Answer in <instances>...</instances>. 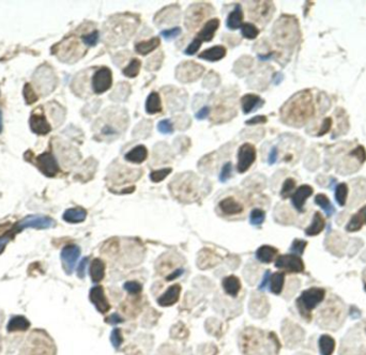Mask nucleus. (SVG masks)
<instances>
[{"instance_id": "55", "label": "nucleus", "mask_w": 366, "mask_h": 355, "mask_svg": "<svg viewBox=\"0 0 366 355\" xmlns=\"http://www.w3.org/2000/svg\"><path fill=\"white\" fill-rule=\"evenodd\" d=\"M209 113H210V107L204 106V107L201 108V110H198V112L195 115V117H196L197 120H203V119H206L208 117Z\"/></svg>"}, {"instance_id": "61", "label": "nucleus", "mask_w": 366, "mask_h": 355, "mask_svg": "<svg viewBox=\"0 0 366 355\" xmlns=\"http://www.w3.org/2000/svg\"><path fill=\"white\" fill-rule=\"evenodd\" d=\"M9 242V237H0V254H1L3 251L5 246H7V244Z\"/></svg>"}, {"instance_id": "37", "label": "nucleus", "mask_w": 366, "mask_h": 355, "mask_svg": "<svg viewBox=\"0 0 366 355\" xmlns=\"http://www.w3.org/2000/svg\"><path fill=\"white\" fill-rule=\"evenodd\" d=\"M290 26H291V24H290V25H289V24H285V21H284V24H283V25L280 24L279 29L284 31L285 29H288V28H289ZM296 32H297V31H292V32H281V31H275V33L277 35V37H279V40H277V41H279V42H282V43H285V42L289 43L291 40H293V37H295V33H296Z\"/></svg>"}, {"instance_id": "49", "label": "nucleus", "mask_w": 366, "mask_h": 355, "mask_svg": "<svg viewBox=\"0 0 366 355\" xmlns=\"http://www.w3.org/2000/svg\"><path fill=\"white\" fill-rule=\"evenodd\" d=\"M162 37H164L166 40H173V39H176L177 37H179L181 35V28L180 27H175V28H171L168 30H163L161 32Z\"/></svg>"}, {"instance_id": "14", "label": "nucleus", "mask_w": 366, "mask_h": 355, "mask_svg": "<svg viewBox=\"0 0 366 355\" xmlns=\"http://www.w3.org/2000/svg\"><path fill=\"white\" fill-rule=\"evenodd\" d=\"M30 127L33 133L38 135H46L52 131V126L48 123L43 114L33 113L30 118Z\"/></svg>"}, {"instance_id": "3", "label": "nucleus", "mask_w": 366, "mask_h": 355, "mask_svg": "<svg viewBox=\"0 0 366 355\" xmlns=\"http://www.w3.org/2000/svg\"><path fill=\"white\" fill-rule=\"evenodd\" d=\"M203 73V68L193 61L181 63L177 68L176 76L182 82H192L198 79Z\"/></svg>"}, {"instance_id": "41", "label": "nucleus", "mask_w": 366, "mask_h": 355, "mask_svg": "<svg viewBox=\"0 0 366 355\" xmlns=\"http://www.w3.org/2000/svg\"><path fill=\"white\" fill-rule=\"evenodd\" d=\"M296 188V181L291 179V178H289V179H287L284 184H283V187H282V191H281V196L282 198H288L290 197L291 194H293V191H295Z\"/></svg>"}, {"instance_id": "60", "label": "nucleus", "mask_w": 366, "mask_h": 355, "mask_svg": "<svg viewBox=\"0 0 366 355\" xmlns=\"http://www.w3.org/2000/svg\"><path fill=\"white\" fill-rule=\"evenodd\" d=\"M277 155H279V152H277V148L274 147V148H272V150H271V152L269 154V158H268V163L270 165H273L276 162Z\"/></svg>"}, {"instance_id": "15", "label": "nucleus", "mask_w": 366, "mask_h": 355, "mask_svg": "<svg viewBox=\"0 0 366 355\" xmlns=\"http://www.w3.org/2000/svg\"><path fill=\"white\" fill-rule=\"evenodd\" d=\"M196 7H191L186 15V26L188 29H194L202 23L203 20L206 18L207 14L204 12L202 4H195Z\"/></svg>"}, {"instance_id": "39", "label": "nucleus", "mask_w": 366, "mask_h": 355, "mask_svg": "<svg viewBox=\"0 0 366 355\" xmlns=\"http://www.w3.org/2000/svg\"><path fill=\"white\" fill-rule=\"evenodd\" d=\"M264 218L265 213L262 209H254L249 214V223L253 226H260L264 221Z\"/></svg>"}, {"instance_id": "18", "label": "nucleus", "mask_w": 366, "mask_h": 355, "mask_svg": "<svg viewBox=\"0 0 366 355\" xmlns=\"http://www.w3.org/2000/svg\"><path fill=\"white\" fill-rule=\"evenodd\" d=\"M220 27V20L218 19H212L207 21L206 25L203 27V29L198 32L197 38L202 41L210 42L213 39L215 31Z\"/></svg>"}, {"instance_id": "56", "label": "nucleus", "mask_w": 366, "mask_h": 355, "mask_svg": "<svg viewBox=\"0 0 366 355\" xmlns=\"http://www.w3.org/2000/svg\"><path fill=\"white\" fill-rule=\"evenodd\" d=\"M270 277H271V272L268 270L265 271V273L264 275V278H263V281L260 282L259 284V287L258 289L259 290H264L265 287H267L269 285V281H270Z\"/></svg>"}, {"instance_id": "43", "label": "nucleus", "mask_w": 366, "mask_h": 355, "mask_svg": "<svg viewBox=\"0 0 366 355\" xmlns=\"http://www.w3.org/2000/svg\"><path fill=\"white\" fill-rule=\"evenodd\" d=\"M99 37L100 33L98 30H94L90 33H87L81 37V40L87 46H96L99 42Z\"/></svg>"}, {"instance_id": "63", "label": "nucleus", "mask_w": 366, "mask_h": 355, "mask_svg": "<svg viewBox=\"0 0 366 355\" xmlns=\"http://www.w3.org/2000/svg\"><path fill=\"white\" fill-rule=\"evenodd\" d=\"M2 131V115L1 112H0V133Z\"/></svg>"}, {"instance_id": "11", "label": "nucleus", "mask_w": 366, "mask_h": 355, "mask_svg": "<svg viewBox=\"0 0 366 355\" xmlns=\"http://www.w3.org/2000/svg\"><path fill=\"white\" fill-rule=\"evenodd\" d=\"M89 298L99 313L106 314L109 312L110 305L102 286H94L89 292Z\"/></svg>"}, {"instance_id": "29", "label": "nucleus", "mask_w": 366, "mask_h": 355, "mask_svg": "<svg viewBox=\"0 0 366 355\" xmlns=\"http://www.w3.org/2000/svg\"><path fill=\"white\" fill-rule=\"evenodd\" d=\"M160 45V39L158 37H154L148 41H142L137 43L135 45V49L138 54L146 56L149 53L154 51L155 48Z\"/></svg>"}, {"instance_id": "52", "label": "nucleus", "mask_w": 366, "mask_h": 355, "mask_svg": "<svg viewBox=\"0 0 366 355\" xmlns=\"http://www.w3.org/2000/svg\"><path fill=\"white\" fill-rule=\"evenodd\" d=\"M124 321V319L121 317V316L117 313L115 314H112L110 316H108V317L105 319V322L110 324V325H116V324H120Z\"/></svg>"}, {"instance_id": "33", "label": "nucleus", "mask_w": 366, "mask_h": 355, "mask_svg": "<svg viewBox=\"0 0 366 355\" xmlns=\"http://www.w3.org/2000/svg\"><path fill=\"white\" fill-rule=\"evenodd\" d=\"M259 5L254 9L253 12L249 14V18H253L255 20H262L264 18H268L270 14L271 3L269 2H258Z\"/></svg>"}, {"instance_id": "20", "label": "nucleus", "mask_w": 366, "mask_h": 355, "mask_svg": "<svg viewBox=\"0 0 366 355\" xmlns=\"http://www.w3.org/2000/svg\"><path fill=\"white\" fill-rule=\"evenodd\" d=\"M105 269H106V265H105V262L103 260L99 258L93 259L89 268L91 280L93 282H100L103 280L105 277Z\"/></svg>"}, {"instance_id": "38", "label": "nucleus", "mask_w": 366, "mask_h": 355, "mask_svg": "<svg viewBox=\"0 0 366 355\" xmlns=\"http://www.w3.org/2000/svg\"><path fill=\"white\" fill-rule=\"evenodd\" d=\"M241 33L242 36L245 39H249V40H253V39H256L259 30L251 23H245L243 24L241 27Z\"/></svg>"}, {"instance_id": "30", "label": "nucleus", "mask_w": 366, "mask_h": 355, "mask_svg": "<svg viewBox=\"0 0 366 355\" xmlns=\"http://www.w3.org/2000/svg\"><path fill=\"white\" fill-rule=\"evenodd\" d=\"M146 112L150 115H154L162 112V104L159 93L152 92L149 94L146 102Z\"/></svg>"}, {"instance_id": "2", "label": "nucleus", "mask_w": 366, "mask_h": 355, "mask_svg": "<svg viewBox=\"0 0 366 355\" xmlns=\"http://www.w3.org/2000/svg\"><path fill=\"white\" fill-rule=\"evenodd\" d=\"M325 296V289L318 287L309 288L301 293V296L297 299V307L305 320L309 321L312 319V312L320 303H323Z\"/></svg>"}, {"instance_id": "4", "label": "nucleus", "mask_w": 366, "mask_h": 355, "mask_svg": "<svg viewBox=\"0 0 366 355\" xmlns=\"http://www.w3.org/2000/svg\"><path fill=\"white\" fill-rule=\"evenodd\" d=\"M35 80L37 87L43 94H48L54 90L56 86V77L51 69L47 66H41L39 68L35 74Z\"/></svg>"}, {"instance_id": "7", "label": "nucleus", "mask_w": 366, "mask_h": 355, "mask_svg": "<svg viewBox=\"0 0 366 355\" xmlns=\"http://www.w3.org/2000/svg\"><path fill=\"white\" fill-rule=\"evenodd\" d=\"M256 159V149L251 143H244L238 152L237 168L240 174H244L249 169Z\"/></svg>"}, {"instance_id": "13", "label": "nucleus", "mask_w": 366, "mask_h": 355, "mask_svg": "<svg viewBox=\"0 0 366 355\" xmlns=\"http://www.w3.org/2000/svg\"><path fill=\"white\" fill-rule=\"evenodd\" d=\"M180 293H181V286L178 284L173 285V286H170L168 289L157 299V302L160 306H162V307L173 306V305H175L179 301Z\"/></svg>"}, {"instance_id": "5", "label": "nucleus", "mask_w": 366, "mask_h": 355, "mask_svg": "<svg viewBox=\"0 0 366 355\" xmlns=\"http://www.w3.org/2000/svg\"><path fill=\"white\" fill-rule=\"evenodd\" d=\"M277 269L286 271L288 273H302L304 271V263L300 256L293 254H287L279 256L275 261Z\"/></svg>"}, {"instance_id": "19", "label": "nucleus", "mask_w": 366, "mask_h": 355, "mask_svg": "<svg viewBox=\"0 0 366 355\" xmlns=\"http://www.w3.org/2000/svg\"><path fill=\"white\" fill-rule=\"evenodd\" d=\"M222 285H223V289L226 295H228L232 297H236L238 295H239V292L241 290L240 279L235 275L225 277V278L223 279V282H222Z\"/></svg>"}, {"instance_id": "47", "label": "nucleus", "mask_w": 366, "mask_h": 355, "mask_svg": "<svg viewBox=\"0 0 366 355\" xmlns=\"http://www.w3.org/2000/svg\"><path fill=\"white\" fill-rule=\"evenodd\" d=\"M158 130L162 133V134H171L174 132V126L173 123L167 119L160 121L158 125Z\"/></svg>"}, {"instance_id": "62", "label": "nucleus", "mask_w": 366, "mask_h": 355, "mask_svg": "<svg viewBox=\"0 0 366 355\" xmlns=\"http://www.w3.org/2000/svg\"><path fill=\"white\" fill-rule=\"evenodd\" d=\"M359 214L361 215V217L363 218L364 224H366V204H365V206L361 210L359 211Z\"/></svg>"}, {"instance_id": "21", "label": "nucleus", "mask_w": 366, "mask_h": 355, "mask_svg": "<svg viewBox=\"0 0 366 355\" xmlns=\"http://www.w3.org/2000/svg\"><path fill=\"white\" fill-rule=\"evenodd\" d=\"M148 157V150L145 146H137L134 149H132L131 151L127 152L124 155V158L127 162L133 163V164H142L145 162Z\"/></svg>"}, {"instance_id": "59", "label": "nucleus", "mask_w": 366, "mask_h": 355, "mask_svg": "<svg viewBox=\"0 0 366 355\" xmlns=\"http://www.w3.org/2000/svg\"><path fill=\"white\" fill-rule=\"evenodd\" d=\"M183 273H184V270H183V269H177L176 271L171 272V273L169 275L166 276V280H167V281L174 280L176 278H178V277H180Z\"/></svg>"}, {"instance_id": "8", "label": "nucleus", "mask_w": 366, "mask_h": 355, "mask_svg": "<svg viewBox=\"0 0 366 355\" xmlns=\"http://www.w3.org/2000/svg\"><path fill=\"white\" fill-rule=\"evenodd\" d=\"M113 75L112 71L108 68H101L94 73L92 77V89L93 91L101 94L112 87Z\"/></svg>"}, {"instance_id": "51", "label": "nucleus", "mask_w": 366, "mask_h": 355, "mask_svg": "<svg viewBox=\"0 0 366 355\" xmlns=\"http://www.w3.org/2000/svg\"><path fill=\"white\" fill-rule=\"evenodd\" d=\"M24 97H25V99L26 102L28 104H31L33 102L37 101L38 97L36 96V93L33 92L32 88L30 87V85H26L25 88H24Z\"/></svg>"}, {"instance_id": "24", "label": "nucleus", "mask_w": 366, "mask_h": 355, "mask_svg": "<svg viewBox=\"0 0 366 355\" xmlns=\"http://www.w3.org/2000/svg\"><path fill=\"white\" fill-rule=\"evenodd\" d=\"M87 217V212L82 208H72L68 209L63 213V219L66 223L70 224H79L84 221Z\"/></svg>"}, {"instance_id": "44", "label": "nucleus", "mask_w": 366, "mask_h": 355, "mask_svg": "<svg viewBox=\"0 0 366 355\" xmlns=\"http://www.w3.org/2000/svg\"><path fill=\"white\" fill-rule=\"evenodd\" d=\"M306 245H307V242L306 241L298 240V238H297V240L293 241L292 244H291L290 252L293 255H297V256H301V255L304 253L305 247H306Z\"/></svg>"}, {"instance_id": "28", "label": "nucleus", "mask_w": 366, "mask_h": 355, "mask_svg": "<svg viewBox=\"0 0 366 355\" xmlns=\"http://www.w3.org/2000/svg\"><path fill=\"white\" fill-rule=\"evenodd\" d=\"M269 282H270L269 284L270 291L276 296L281 295L283 291V288H284L285 274L282 273V272H276V273L271 275Z\"/></svg>"}, {"instance_id": "48", "label": "nucleus", "mask_w": 366, "mask_h": 355, "mask_svg": "<svg viewBox=\"0 0 366 355\" xmlns=\"http://www.w3.org/2000/svg\"><path fill=\"white\" fill-rule=\"evenodd\" d=\"M201 46H202V40H199V39L196 37L192 41L190 45L187 46V48H185L184 53H185V55H187V56H192V55L197 53V51L199 48H201Z\"/></svg>"}, {"instance_id": "26", "label": "nucleus", "mask_w": 366, "mask_h": 355, "mask_svg": "<svg viewBox=\"0 0 366 355\" xmlns=\"http://www.w3.org/2000/svg\"><path fill=\"white\" fill-rule=\"evenodd\" d=\"M325 220L324 218V216L321 215L320 212H316L314 214L312 224H310L307 228L305 229V235L308 237L317 236L325 229Z\"/></svg>"}, {"instance_id": "16", "label": "nucleus", "mask_w": 366, "mask_h": 355, "mask_svg": "<svg viewBox=\"0 0 366 355\" xmlns=\"http://www.w3.org/2000/svg\"><path fill=\"white\" fill-rule=\"evenodd\" d=\"M219 209L225 215L232 216L243 212V206L234 197H226L219 203Z\"/></svg>"}, {"instance_id": "6", "label": "nucleus", "mask_w": 366, "mask_h": 355, "mask_svg": "<svg viewBox=\"0 0 366 355\" xmlns=\"http://www.w3.org/2000/svg\"><path fill=\"white\" fill-rule=\"evenodd\" d=\"M55 226L53 218L44 215H30L21 219L16 225V230H23L26 228H36V229H48Z\"/></svg>"}, {"instance_id": "54", "label": "nucleus", "mask_w": 366, "mask_h": 355, "mask_svg": "<svg viewBox=\"0 0 366 355\" xmlns=\"http://www.w3.org/2000/svg\"><path fill=\"white\" fill-rule=\"evenodd\" d=\"M351 155H353V157H357L359 159H361L362 162H364V160L366 159V153L363 147H359L356 150H353V151L351 152Z\"/></svg>"}, {"instance_id": "53", "label": "nucleus", "mask_w": 366, "mask_h": 355, "mask_svg": "<svg viewBox=\"0 0 366 355\" xmlns=\"http://www.w3.org/2000/svg\"><path fill=\"white\" fill-rule=\"evenodd\" d=\"M101 134L104 135V136H113L115 134H117V131L115 130V127H113L112 125L109 124H105L102 130H101Z\"/></svg>"}, {"instance_id": "42", "label": "nucleus", "mask_w": 366, "mask_h": 355, "mask_svg": "<svg viewBox=\"0 0 366 355\" xmlns=\"http://www.w3.org/2000/svg\"><path fill=\"white\" fill-rule=\"evenodd\" d=\"M171 168H163L159 170H154L150 174V180L154 183L162 182L166 177L171 174Z\"/></svg>"}, {"instance_id": "35", "label": "nucleus", "mask_w": 366, "mask_h": 355, "mask_svg": "<svg viewBox=\"0 0 366 355\" xmlns=\"http://www.w3.org/2000/svg\"><path fill=\"white\" fill-rule=\"evenodd\" d=\"M347 197H348V186L346 183H341V184L337 185L335 190V199L337 203L340 204L341 207H344L346 204Z\"/></svg>"}, {"instance_id": "22", "label": "nucleus", "mask_w": 366, "mask_h": 355, "mask_svg": "<svg viewBox=\"0 0 366 355\" xmlns=\"http://www.w3.org/2000/svg\"><path fill=\"white\" fill-rule=\"evenodd\" d=\"M225 56H226V48L221 45L213 46L199 54V58L210 61V62H215V61L223 59Z\"/></svg>"}, {"instance_id": "40", "label": "nucleus", "mask_w": 366, "mask_h": 355, "mask_svg": "<svg viewBox=\"0 0 366 355\" xmlns=\"http://www.w3.org/2000/svg\"><path fill=\"white\" fill-rule=\"evenodd\" d=\"M123 289L131 296H138L142 291V286L138 281L130 280L124 282Z\"/></svg>"}, {"instance_id": "34", "label": "nucleus", "mask_w": 366, "mask_h": 355, "mask_svg": "<svg viewBox=\"0 0 366 355\" xmlns=\"http://www.w3.org/2000/svg\"><path fill=\"white\" fill-rule=\"evenodd\" d=\"M142 62L138 59H132L131 62L123 69V74L129 79H134L140 73Z\"/></svg>"}, {"instance_id": "50", "label": "nucleus", "mask_w": 366, "mask_h": 355, "mask_svg": "<svg viewBox=\"0 0 366 355\" xmlns=\"http://www.w3.org/2000/svg\"><path fill=\"white\" fill-rule=\"evenodd\" d=\"M88 262H89V258L85 257V258L81 259V261L80 262L79 266H77L76 273H77V276H79L81 279L85 278V276H86V269H87Z\"/></svg>"}, {"instance_id": "57", "label": "nucleus", "mask_w": 366, "mask_h": 355, "mask_svg": "<svg viewBox=\"0 0 366 355\" xmlns=\"http://www.w3.org/2000/svg\"><path fill=\"white\" fill-rule=\"evenodd\" d=\"M331 125H332L331 118L325 119L324 123H323V126H321V130L319 131V135H324V134H325V133H328L329 130L331 129Z\"/></svg>"}, {"instance_id": "10", "label": "nucleus", "mask_w": 366, "mask_h": 355, "mask_svg": "<svg viewBox=\"0 0 366 355\" xmlns=\"http://www.w3.org/2000/svg\"><path fill=\"white\" fill-rule=\"evenodd\" d=\"M37 165L42 174L46 177H55L59 171V166L54 155L49 152H45L37 158Z\"/></svg>"}, {"instance_id": "17", "label": "nucleus", "mask_w": 366, "mask_h": 355, "mask_svg": "<svg viewBox=\"0 0 366 355\" xmlns=\"http://www.w3.org/2000/svg\"><path fill=\"white\" fill-rule=\"evenodd\" d=\"M241 104L243 113L247 115L249 113L255 112L257 108L264 105V101L260 99V97L255 96V94H245L241 99Z\"/></svg>"}, {"instance_id": "58", "label": "nucleus", "mask_w": 366, "mask_h": 355, "mask_svg": "<svg viewBox=\"0 0 366 355\" xmlns=\"http://www.w3.org/2000/svg\"><path fill=\"white\" fill-rule=\"evenodd\" d=\"M267 122V118L264 116H256L252 119L246 121V124H260V123H265Z\"/></svg>"}, {"instance_id": "27", "label": "nucleus", "mask_w": 366, "mask_h": 355, "mask_svg": "<svg viewBox=\"0 0 366 355\" xmlns=\"http://www.w3.org/2000/svg\"><path fill=\"white\" fill-rule=\"evenodd\" d=\"M30 327V322L23 316H14L10 319L7 325V330L10 333L13 332H24Z\"/></svg>"}, {"instance_id": "31", "label": "nucleus", "mask_w": 366, "mask_h": 355, "mask_svg": "<svg viewBox=\"0 0 366 355\" xmlns=\"http://www.w3.org/2000/svg\"><path fill=\"white\" fill-rule=\"evenodd\" d=\"M319 351L321 355H332L335 349V341L330 335H323L319 338Z\"/></svg>"}, {"instance_id": "32", "label": "nucleus", "mask_w": 366, "mask_h": 355, "mask_svg": "<svg viewBox=\"0 0 366 355\" xmlns=\"http://www.w3.org/2000/svg\"><path fill=\"white\" fill-rule=\"evenodd\" d=\"M315 203L318 204V206L325 211L326 216H329V217L335 213V208L332 206L329 198L325 195H324V194H318V195L315 197Z\"/></svg>"}, {"instance_id": "9", "label": "nucleus", "mask_w": 366, "mask_h": 355, "mask_svg": "<svg viewBox=\"0 0 366 355\" xmlns=\"http://www.w3.org/2000/svg\"><path fill=\"white\" fill-rule=\"evenodd\" d=\"M81 256V248L72 244V245H66L63 247L61 251V261H62V266L65 271L66 274H72V272L74 271L75 265L77 263Z\"/></svg>"}, {"instance_id": "1", "label": "nucleus", "mask_w": 366, "mask_h": 355, "mask_svg": "<svg viewBox=\"0 0 366 355\" xmlns=\"http://www.w3.org/2000/svg\"><path fill=\"white\" fill-rule=\"evenodd\" d=\"M313 112L312 96L307 91H302L284 105L282 109V118L287 124L300 126L310 118Z\"/></svg>"}, {"instance_id": "25", "label": "nucleus", "mask_w": 366, "mask_h": 355, "mask_svg": "<svg viewBox=\"0 0 366 355\" xmlns=\"http://www.w3.org/2000/svg\"><path fill=\"white\" fill-rule=\"evenodd\" d=\"M277 254H279V251L275 247L270 245H263L257 249L256 258L258 261L263 263H270L275 259Z\"/></svg>"}, {"instance_id": "12", "label": "nucleus", "mask_w": 366, "mask_h": 355, "mask_svg": "<svg viewBox=\"0 0 366 355\" xmlns=\"http://www.w3.org/2000/svg\"><path fill=\"white\" fill-rule=\"evenodd\" d=\"M314 190L312 186L309 185H301L298 190L292 194L291 196V202L292 206L299 212H303L304 211V204L306 199L312 196Z\"/></svg>"}, {"instance_id": "46", "label": "nucleus", "mask_w": 366, "mask_h": 355, "mask_svg": "<svg viewBox=\"0 0 366 355\" xmlns=\"http://www.w3.org/2000/svg\"><path fill=\"white\" fill-rule=\"evenodd\" d=\"M231 175H232V164L231 162H227L223 166V168H222V171L220 174V181L222 183H226L231 178Z\"/></svg>"}, {"instance_id": "36", "label": "nucleus", "mask_w": 366, "mask_h": 355, "mask_svg": "<svg viewBox=\"0 0 366 355\" xmlns=\"http://www.w3.org/2000/svg\"><path fill=\"white\" fill-rule=\"evenodd\" d=\"M363 225H364L363 218L361 217V215H360L359 212H358V213L352 215V217L350 218V220H349V223L346 226V230L348 232H357L362 228Z\"/></svg>"}, {"instance_id": "64", "label": "nucleus", "mask_w": 366, "mask_h": 355, "mask_svg": "<svg viewBox=\"0 0 366 355\" xmlns=\"http://www.w3.org/2000/svg\"><path fill=\"white\" fill-rule=\"evenodd\" d=\"M365 291H366V285H365Z\"/></svg>"}, {"instance_id": "45", "label": "nucleus", "mask_w": 366, "mask_h": 355, "mask_svg": "<svg viewBox=\"0 0 366 355\" xmlns=\"http://www.w3.org/2000/svg\"><path fill=\"white\" fill-rule=\"evenodd\" d=\"M110 342L115 349H119L123 342V337H122V333L121 330L116 327V329L113 330L112 334H110Z\"/></svg>"}, {"instance_id": "23", "label": "nucleus", "mask_w": 366, "mask_h": 355, "mask_svg": "<svg viewBox=\"0 0 366 355\" xmlns=\"http://www.w3.org/2000/svg\"><path fill=\"white\" fill-rule=\"evenodd\" d=\"M243 12L240 4H236L235 10L231 11L226 20V25L230 30H237L243 25Z\"/></svg>"}]
</instances>
